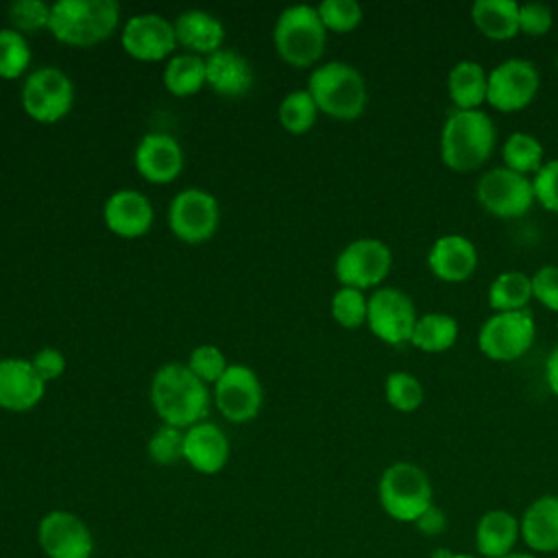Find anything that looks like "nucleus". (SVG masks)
Wrapping results in <instances>:
<instances>
[{
	"instance_id": "obj_17",
	"label": "nucleus",
	"mask_w": 558,
	"mask_h": 558,
	"mask_svg": "<svg viewBox=\"0 0 558 558\" xmlns=\"http://www.w3.org/2000/svg\"><path fill=\"white\" fill-rule=\"evenodd\" d=\"M133 163L142 179L155 185H166L179 179L185 157L181 144L172 135L153 131L137 142Z\"/></svg>"
},
{
	"instance_id": "obj_19",
	"label": "nucleus",
	"mask_w": 558,
	"mask_h": 558,
	"mask_svg": "<svg viewBox=\"0 0 558 558\" xmlns=\"http://www.w3.org/2000/svg\"><path fill=\"white\" fill-rule=\"evenodd\" d=\"M46 395V381L35 373L31 360H0V408L9 412H28Z\"/></svg>"
},
{
	"instance_id": "obj_44",
	"label": "nucleus",
	"mask_w": 558,
	"mask_h": 558,
	"mask_svg": "<svg viewBox=\"0 0 558 558\" xmlns=\"http://www.w3.org/2000/svg\"><path fill=\"white\" fill-rule=\"evenodd\" d=\"M414 525H416L418 532L425 534V536H438V534H442V530L447 527V517H445V512H442L438 506L432 504V506L414 521Z\"/></svg>"
},
{
	"instance_id": "obj_26",
	"label": "nucleus",
	"mask_w": 558,
	"mask_h": 558,
	"mask_svg": "<svg viewBox=\"0 0 558 558\" xmlns=\"http://www.w3.org/2000/svg\"><path fill=\"white\" fill-rule=\"evenodd\" d=\"M488 92V72L482 63L464 59L458 61L447 74V94L449 100L460 111L480 109L486 102Z\"/></svg>"
},
{
	"instance_id": "obj_8",
	"label": "nucleus",
	"mask_w": 558,
	"mask_h": 558,
	"mask_svg": "<svg viewBox=\"0 0 558 558\" xmlns=\"http://www.w3.org/2000/svg\"><path fill=\"white\" fill-rule=\"evenodd\" d=\"M536 338V320L530 310L493 312L477 331V349L493 362L523 357Z\"/></svg>"
},
{
	"instance_id": "obj_2",
	"label": "nucleus",
	"mask_w": 558,
	"mask_h": 558,
	"mask_svg": "<svg viewBox=\"0 0 558 558\" xmlns=\"http://www.w3.org/2000/svg\"><path fill=\"white\" fill-rule=\"evenodd\" d=\"M495 140L497 129L486 111L456 109L445 120L440 131V159L453 172H473L488 161L495 148Z\"/></svg>"
},
{
	"instance_id": "obj_36",
	"label": "nucleus",
	"mask_w": 558,
	"mask_h": 558,
	"mask_svg": "<svg viewBox=\"0 0 558 558\" xmlns=\"http://www.w3.org/2000/svg\"><path fill=\"white\" fill-rule=\"evenodd\" d=\"M316 11L327 33H351L364 17V11L355 0H323Z\"/></svg>"
},
{
	"instance_id": "obj_33",
	"label": "nucleus",
	"mask_w": 558,
	"mask_h": 558,
	"mask_svg": "<svg viewBox=\"0 0 558 558\" xmlns=\"http://www.w3.org/2000/svg\"><path fill=\"white\" fill-rule=\"evenodd\" d=\"M31 46L26 37L11 26L0 28V78H22L31 65Z\"/></svg>"
},
{
	"instance_id": "obj_27",
	"label": "nucleus",
	"mask_w": 558,
	"mask_h": 558,
	"mask_svg": "<svg viewBox=\"0 0 558 558\" xmlns=\"http://www.w3.org/2000/svg\"><path fill=\"white\" fill-rule=\"evenodd\" d=\"M471 22L493 41H508L519 35V2L514 0H475Z\"/></svg>"
},
{
	"instance_id": "obj_34",
	"label": "nucleus",
	"mask_w": 558,
	"mask_h": 558,
	"mask_svg": "<svg viewBox=\"0 0 558 558\" xmlns=\"http://www.w3.org/2000/svg\"><path fill=\"white\" fill-rule=\"evenodd\" d=\"M384 395L390 408H395L397 412H414L421 408L423 403V384L418 381V377H414L412 373L405 371H392L388 373L386 381H384Z\"/></svg>"
},
{
	"instance_id": "obj_30",
	"label": "nucleus",
	"mask_w": 558,
	"mask_h": 558,
	"mask_svg": "<svg viewBox=\"0 0 558 558\" xmlns=\"http://www.w3.org/2000/svg\"><path fill=\"white\" fill-rule=\"evenodd\" d=\"M532 301V277L521 270L499 272L488 286V305L493 312L527 310Z\"/></svg>"
},
{
	"instance_id": "obj_22",
	"label": "nucleus",
	"mask_w": 558,
	"mask_h": 558,
	"mask_svg": "<svg viewBox=\"0 0 558 558\" xmlns=\"http://www.w3.org/2000/svg\"><path fill=\"white\" fill-rule=\"evenodd\" d=\"M253 68L244 54L231 48L205 57V83L214 94L225 98H240L253 87Z\"/></svg>"
},
{
	"instance_id": "obj_13",
	"label": "nucleus",
	"mask_w": 558,
	"mask_h": 558,
	"mask_svg": "<svg viewBox=\"0 0 558 558\" xmlns=\"http://www.w3.org/2000/svg\"><path fill=\"white\" fill-rule=\"evenodd\" d=\"M416 320L414 301L403 290L386 286L368 296L366 325L377 340L392 347L405 344L412 340Z\"/></svg>"
},
{
	"instance_id": "obj_43",
	"label": "nucleus",
	"mask_w": 558,
	"mask_h": 558,
	"mask_svg": "<svg viewBox=\"0 0 558 558\" xmlns=\"http://www.w3.org/2000/svg\"><path fill=\"white\" fill-rule=\"evenodd\" d=\"M31 364L35 368V373L48 384L52 379H59L65 371V357L59 349L54 347H44L39 349L33 357H31Z\"/></svg>"
},
{
	"instance_id": "obj_28",
	"label": "nucleus",
	"mask_w": 558,
	"mask_h": 558,
	"mask_svg": "<svg viewBox=\"0 0 558 558\" xmlns=\"http://www.w3.org/2000/svg\"><path fill=\"white\" fill-rule=\"evenodd\" d=\"M161 81L172 96L185 98L198 94L205 83V57L192 52H177L166 61Z\"/></svg>"
},
{
	"instance_id": "obj_38",
	"label": "nucleus",
	"mask_w": 558,
	"mask_h": 558,
	"mask_svg": "<svg viewBox=\"0 0 558 558\" xmlns=\"http://www.w3.org/2000/svg\"><path fill=\"white\" fill-rule=\"evenodd\" d=\"M183 440H185V429L172 427V425H161L153 432L148 438L146 451L153 462L157 464H174L183 458Z\"/></svg>"
},
{
	"instance_id": "obj_41",
	"label": "nucleus",
	"mask_w": 558,
	"mask_h": 558,
	"mask_svg": "<svg viewBox=\"0 0 558 558\" xmlns=\"http://www.w3.org/2000/svg\"><path fill=\"white\" fill-rule=\"evenodd\" d=\"M554 26V13L543 2L519 4V33L527 37H543Z\"/></svg>"
},
{
	"instance_id": "obj_47",
	"label": "nucleus",
	"mask_w": 558,
	"mask_h": 558,
	"mask_svg": "<svg viewBox=\"0 0 558 558\" xmlns=\"http://www.w3.org/2000/svg\"><path fill=\"white\" fill-rule=\"evenodd\" d=\"M449 558H473V556H466V554H451Z\"/></svg>"
},
{
	"instance_id": "obj_35",
	"label": "nucleus",
	"mask_w": 558,
	"mask_h": 558,
	"mask_svg": "<svg viewBox=\"0 0 558 558\" xmlns=\"http://www.w3.org/2000/svg\"><path fill=\"white\" fill-rule=\"evenodd\" d=\"M331 318L344 329H357L366 325L368 296L362 290L340 286L331 296Z\"/></svg>"
},
{
	"instance_id": "obj_45",
	"label": "nucleus",
	"mask_w": 558,
	"mask_h": 558,
	"mask_svg": "<svg viewBox=\"0 0 558 558\" xmlns=\"http://www.w3.org/2000/svg\"><path fill=\"white\" fill-rule=\"evenodd\" d=\"M545 384L551 390V395L558 397V344L549 351L545 360Z\"/></svg>"
},
{
	"instance_id": "obj_4",
	"label": "nucleus",
	"mask_w": 558,
	"mask_h": 558,
	"mask_svg": "<svg viewBox=\"0 0 558 558\" xmlns=\"http://www.w3.org/2000/svg\"><path fill=\"white\" fill-rule=\"evenodd\" d=\"M318 111L351 122L357 120L368 105V87L357 68L344 61H327L310 72L307 87Z\"/></svg>"
},
{
	"instance_id": "obj_16",
	"label": "nucleus",
	"mask_w": 558,
	"mask_h": 558,
	"mask_svg": "<svg viewBox=\"0 0 558 558\" xmlns=\"http://www.w3.org/2000/svg\"><path fill=\"white\" fill-rule=\"evenodd\" d=\"M39 547L48 558H92L94 538L81 517L68 510H50L37 527Z\"/></svg>"
},
{
	"instance_id": "obj_20",
	"label": "nucleus",
	"mask_w": 558,
	"mask_h": 558,
	"mask_svg": "<svg viewBox=\"0 0 558 558\" xmlns=\"http://www.w3.org/2000/svg\"><path fill=\"white\" fill-rule=\"evenodd\" d=\"M427 268L445 283H464L477 268V248L466 235H440L427 251Z\"/></svg>"
},
{
	"instance_id": "obj_5",
	"label": "nucleus",
	"mask_w": 558,
	"mask_h": 558,
	"mask_svg": "<svg viewBox=\"0 0 558 558\" xmlns=\"http://www.w3.org/2000/svg\"><path fill=\"white\" fill-rule=\"evenodd\" d=\"M272 44L277 54L292 68H312L325 52L327 28L316 7H286L272 26Z\"/></svg>"
},
{
	"instance_id": "obj_21",
	"label": "nucleus",
	"mask_w": 558,
	"mask_h": 558,
	"mask_svg": "<svg viewBox=\"0 0 558 558\" xmlns=\"http://www.w3.org/2000/svg\"><path fill=\"white\" fill-rule=\"evenodd\" d=\"M183 460L203 475L220 473L229 460L227 434L209 421H201L185 429Z\"/></svg>"
},
{
	"instance_id": "obj_14",
	"label": "nucleus",
	"mask_w": 558,
	"mask_h": 558,
	"mask_svg": "<svg viewBox=\"0 0 558 558\" xmlns=\"http://www.w3.org/2000/svg\"><path fill=\"white\" fill-rule=\"evenodd\" d=\"M214 403L231 423H251L264 403V388L257 373L246 364H229L225 375L214 384Z\"/></svg>"
},
{
	"instance_id": "obj_9",
	"label": "nucleus",
	"mask_w": 558,
	"mask_h": 558,
	"mask_svg": "<svg viewBox=\"0 0 558 558\" xmlns=\"http://www.w3.org/2000/svg\"><path fill=\"white\" fill-rule=\"evenodd\" d=\"M392 268L390 246L379 238H357L344 244L333 262V275L340 286L368 290L377 288Z\"/></svg>"
},
{
	"instance_id": "obj_18",
	"label": "nucleus",
	"mask_w": 558,
	"mask_h": 558,
	"mask_svg": "<svg viewBox=\"0 0 558 558\" xmlns=\"http://www.w3.org/2000/svg\"><path fill=\"white\" fill-rule=\"evenodd\" d=\"M102 220L113 235L133 240L150 231L155 209L146 194L131 187H122L107 196L102 205Z\"/></svg>"
},
{
	"instance_id": "obj_23",
	"label": "nucleus",
	"mask_w": 558,
	"mask_h": 558,
	"mask_svg": "<svg viewBox=\"0 0 558 558\" xmlns=\"http://www.w3.org/2000/svg\"><path fill=\"white\" fill-rule=\"evenodd\" d=\"M174 33L177 44L192 54L209 57L222 48L225 41V24L209 11L190 9L177 15Z\"/></svg>"
},
{
	"instance_id": "obj_42",
	"label": "nucleus",
	"mask_w": 558,
	"mask_h": 558,
	"mask_svg": "<svg viewBox=\"0 0 558 558\" xmlns=\"http://www.w3.org/2000/svg\"><path fill=\"white\" fill-rule=\"evenodd\" d=\"M532 299L549 312H558V264L541 266L532 275Z\"/></svg>"
},
{
	"instance_id": "obj_6",
	"label": "nucleus",
	"mask_w": 558,
	"mask_h": 558,
	"mask_svg": "<svg viewBox=\"0 0 558 558\" xmlns=\"http://www.w3.org/2000/svg\"><path fill=\"white\" fill-rule=\"evenodd\" d=\"M377 495L384 512L401 523H414L432 506L429 477L414 462H392L386 466Z\"/></svg>"
},
{
	"instance_id": "obj_40",
	"label": "nucleus",
	"mask_w": 558,
	"mask_h": 558,
	"mask_svg": "<svg viewBox=\"0 0 558 558\" xmlns=\"http://www.w3.org/2000/svg\"><path fill=\"white\" fill-rule=\"evenodd\" d=\"M534 201L549 214H558V159H549L532 177Z\"/></svg>"
},
{
	"instance_id": "obj_1",
	"label": "nucleus",
	"mask_w": 558,
	"mask_h": 558,
	"mask_svg": "<svg viewBox=\"0 0 558 558\" xmlns=\"http://www.w3.org/2000/svg\"><path fill=\"white\" fill-rule=\"evenodd\" d=\"M150 403L163 425L187 429L207 418L211 397L207 384L185 364L168 362L153 375Z\"/></svg>"
},
{
	"instance_id": "obj_24",
	"label": "nucleus",
	"mask_w": 558,
	"mask_h": 558,
	"mask_svg": "<svg viewBox=\"0 0 558 558\" xmlns=\"http://www.w3.org/2000/svg\"><path fill=\"white\" fill-rule=\"evenodd\" d=\"M523 543L538 554L558 551V495H543L534 499L521 521Z\"/></svg>"
},
{
	"instance_id": "obj_32",
	"label": "nucleus",
	"mask_w": 558,
	"mask_h": 558,
	"mask_svg": "<svg viewBox=\"0 0 558 558\" xmlns=\"http://www.w3.org/2000/svg\"><path fill=\"white\" fill-rule=\"evenodd\" d=\"M318 107L314 102V98L310 96L307 89H294L288 92L277 109V118L283 131L292 133V135H303L307 133L318 118Z\"/></svg>"
},
{
	"instance_id": "obj_12",
	"label": "nucleus",
	"mask_w": 558,
	"mask_h": 558,
	"mask_svg": "<svg viewBox=\"0 0 558 558\" xmlns=\"http://www.w3.org/2000/svg\"><path fill=\"white\" fill-rule=\"evenodd\" d=\"M541 89L538 68L527 59H506L488 72L486 102L501 113L525 109Z\"/></svg>"
},
{
	"instance_id": "obj_25",
	"label": "nucleus",
	"mask_w": 558,
	"mask_h": 558,
	"mask_svg": "<svg viewBox=\"0 0 558 558\" xmlns=\"http://www.w3.org/2000/svg\"><path fill=\"white\" fill-rule=\"evenodd\" d=\"M519 536V521L506 510L484 512L475 527V545L484 558H504L512 554Z\"/></svg>"
},
{
	"instance_id": "obj_48",
	"label": "nucleus",
	"mask_w": 558,
	"mask_h": 558,
	"mask_svg": "<svg viewBox=\"0 0 558 558\" xmlns=\"http://www.w3.org/2000/svg\"><path fill=\"white\" fill-rule=\"evenodd\" d=\"M556 63H558V59H556Z\"/></svg>"
},
{
	"instance_id": "obj_29",
	"label": "nucleus",
	"mask_w": 558,
	"mask_h": 558,
	"mask_svg": "<svg viewBox=\"0 0 558 558\" xmlns=\"http://www.w3.org/2000/svg\"><path fill=\"white\" fill-rule=\"evenodd\" d=\"M458 320L445 312H425L414 325L410 344L423 353H445L458 340Z\"/></svg>"
},
{
	"instance_id": "obj_39",
	"label": "nucleus",
	"mask_w": 558,
	"mask_h": 558,
	"mask_svg": "<svg viewBox=\"0 0 558 558\" xmlns=\"http://www.w3.org/2000/svg\"><path fill=\"white\" fill-rule=\"evenodd\" d=\"M185 366L203 381V384H216L225 371L229 368V362L225 353L216 344H198L192 349Z\"/></svg>"
},
{
	"instance_id": "obj_15",
	"label": "nucleus",
	"mask_w": 558,
	"mask_h": 558,
	"mask_svg": "<svg viewBox=\"0 0 558 558\" xmlns=\"http://www.w3.org/2000/svg\"><path fill=\"white\" fill-rule=\"evenodd\" d=\"M120 44L131 59L146 63L168 61L172 54H177L174 50L179 48L174 24L150 11L135 13L124 22Z\"/></svg>"
},
{
	"instance_id": "obj_31",
	"label": "nucleus",
	"mask_w": 558,
	"mask_h": 558,
	"mask_svg": "<svg viewBox=\"0 0 558 558\" xmlns=\"http://www.w3.org/2000/svg\"><path fill=\"white\" fill-rule=\"evenodd\" d=\"M501 159L508 170L527 177L536 174L545 163V148L532 133L514 131L501 146Z\"/></svg>"
},
{
	"instance_id": "obj_37",
	"label": "nucleus",
	"mask_w": 558,
	"mask_h": 558,
	"mask_svg": "<svg viewBox=\"0 0 558 558\" xmlns=\"http://www.w3.org/2000/svg\"><path fill=\"white\" fill-rule=\"evenodd\" d=\"M11 28L26 35L37 33L41 28H48L50 22V4L41 0H15L7 9Z\"/></svg>"
},
{
	"instance_id": "obj_10",
	"label": "nucleus",
	"mask_w": 558,
	"mask_h": 558,
	"mask_svg": "<svg viewBox=\"0 0 558 558\" xmlns=\"http://www.w3.org/2000/svg\"><path fill=\"white\" fill-rule=\"evenodd\" d=\"M475 196L490 216L501 220L521 218L536 203L532 179L512 172L506 166L484 172L475 185Z\"/></svg>"
},
{
	"instance_id": "obj_46",
	"label": "nucleus",
	"mask_w": 558,
	"mask_h": 558,
	"mask_svg": "<svg viewBox=\"0 0 558 558\" xmlns=\"http://www.w3.org/2000/svg\"><path fill=\"white\" fill-rule=\"evenodd\" d=\"M504 558H536V556H532V554H521V551H512V554H508V556H504Z\"/></svg>"
},
{
	"instance_id": "obj_3",
	"label": "nucleus",
	"mask_w": 558,
	"mask_h": 558,
	"mask_svg": "<svg viewBox=\"0 0 558 558\" xmlns=\"http://www.w3.org/2000/svg\"><path fill=\"white\" fill-rule=\"evenodd\" d=\"M120 24L116 0H57L50 4L48 31L65 46H96L113 35Z\"/></svg>"
},
{
	"instance_id": "obj_7",
	"label": "nucleus",
	"mask_w": 558,
	"mask_h": 558,
	"mask_svg": "<svg viewBox=\"0 0 558 558\" xmlns=\"http://www.w3.org/2000/svg\"><path fill=\"white\" fill-rule=\"evenodd\" d=\"M74 83L57 65H41L24 76L20 100L28 118L41 124L63 120L74 105Z\"/></svg>"
},
{
	"instance_id": "obj_11",
	"label": "nucleus",
	"mask_w": 558,
	"mask_h": 558,
	"mask_svg": "<svg viewBox=\"0 0 558 558\" xmlns=\"http://www.w3.org/2000/svg\"><path fill=\"white\" fill-rule=\"evenodd\" d=\"M168 225L177 240L185 244H203L218 231L220 205L211 192L187 187L170 201Z\"/></svg>"
}]
</instances>
